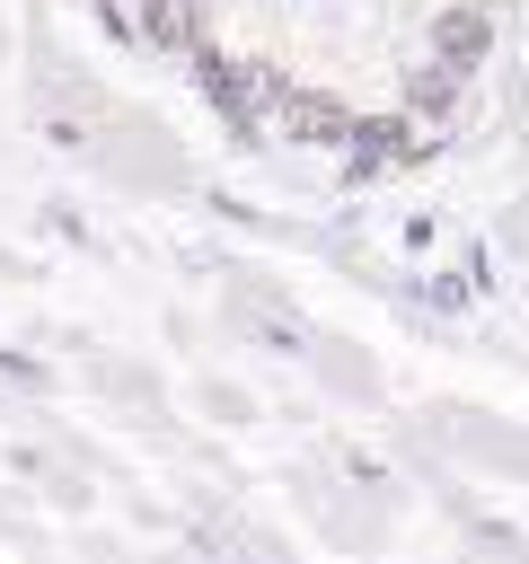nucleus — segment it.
I'll list each match as a JSON object with an SVG mask.
<instances>
[{
  "instance_id": "obj_1",
  "label": "nucleus",
  "mask_w": 529,
  "mask_h": 564,
  "mask_svg": "<svg viewBox=\"0 0 529 564\" xmlns=\"http://www.w3.org/2000/svg\"><path fill=\"white\" fill-rule=\"evenodd\" d=\"M432 53H441V70H476L494 53V9L485 0H450L432 18Z\"/></svg>"
},
{
  "instance_id": "obj_3",
  "label": "nucleus",
  "mask_w": 529,
  "mask_h": 564,
  "mask_svg": "<svg viewBox=\"0 0 529 564\" xmlns=\"http://www.w3.org/2000/svg\"><path fill=\"white\" fill-rule=\"evenodd\" d=\"M353 141H361V150H353L361 167H414V159L432 150V141H423L406 115H388V123H353Z\"/></svg>"
},
{
  "instance_id": "obj_5",
  "label": "nucleus",
  "mask_w": 529,
  "mask_h": 564,
  "mask_svg": "<svg viewBox=\"0 0 529 564\" xmlns=\"http://www.w3.org/2000/svg\"><path fill=\"white\" fill-rule=\"evenodd\" d=\"M450 88H458V70H441V62H432V70H414V79H406V106H414V115H441V106H450Z\"/></svg>"
},
{
  "instance_id": "obj_4",
  "label": "nucleus",
  "mask_w": 529,
  "mask_h": 564,
  "mask_svg": "<svg viewBox=\"0 0 529 564\" xmlns=\"http://www.w3.org/2000/svg\"><path fill=\"white\" fill-rule=\"evenodd\" d=\"M141 26H150V44H176V53H185V44L203 35V9H194V0H141Z\"/></svg>"
},
{
  "instance_id": "obj_2",
  "label": "nucleus",
  "mask_w": 529,
  "mask_h": 564,
  "mask_svg": "<svg viewBox=\"0 0 529 564\" xmlns=\"http://www.w3.org/2000/svg\"><path fill=\"white\" fill-rule=\"evenodd\" d=\"M273 123H282V141H353V106L344 97H317V88H282L273 97Z\"/></svg>"
}]
</instances>
